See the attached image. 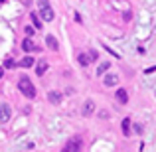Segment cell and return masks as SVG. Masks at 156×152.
Wrapping results in <instances>:
<instances>
[{
  "label": "cell",
  "mask_w": 156,
  "mask_h": 152,
  "mask_svg": "<svg viewBox=\"0 0 156 152\" xmlns=\"http://www.w3.org/2000/svg\"><path fill=\"white\" fill-rule=\"evenodd\" d=\"M109 67H111L109 61H103V63H101L99 67H97V75H105V73L109 71Z\"/></svg>",
  "instance_id": "5bb4252c"
},
{
  "label": "cell",
  "mask_w": 156,
  "mask_h": 152,
  "mask_svg": "<svg viewBox=\"0 0 156 152\" xmlns=\"http://www.w3.org/2000/svg\"><path fill=\"white\" fill-rule=\"evenodd\" d=\"M121 129H122V134L125 136H130V118H125L121 122Z\"/></svg>",
  "instance_id": "7c38bea8"
},
{
  "label": "cell",
  "mask_w": 156,
  "mask_h": 152,
  "mask_svg": "<svg viewBox=\"0 0 156 152\" xmlns=\"http://www.w3.org/2000/svg\"><path fill=\"white\" fill-rule=\"evenodd\" d=\"M2 75H4V69H2V67H0V79H2Z\"/></svg>",
  "instance_id": "44dd1931"
},
{
  "label": "cell",
  "mask_w": 156,
  "mask_h": 152,
  "mask_svg": "<svg viewBox=\"0 0 156 152\" xmlns=\"http://www.w3.org/2000/svg\"><path fill=\"white\" fill-rule=\"evenodd\" d=\"M77 61H79L83 67H87V65L91 63V61H89V57H87V53H79V55H77Z\"/></svg>",
  "instance_id": "9a60e30c"
},
{
  "label": "cell",
  "mask_w": 156,
  "mask_h": 152,
  "mask_svg": "<svg viewBox=\"0 0 156 152\" xmlns=\"http://www.w3.org/2000/svg\"><path fill=\"white\" fill-rule=\"evenodd\" d=\"M154 71H156V65H154V67H148V69H146L144 73H154Z\"/></svg>",
  "instance_id": "ffe728a7"
},
{
  "label": "cell",
  "mask_w": 156,
  "mask_h": 152,
  "mask_svg": "<svg viewBox=\"0 0 156 152\" xmlns=\"http://www.w3.org/2000/svg\"><path fill=\"white\" fill-rule=\"evenodd\" d=\"M95 113V103H93V99H87L83 103V109H81V115L83 117H91V115Z\"/></svg>",
  "instance_id": "5b68a950"
},
{
  "label": "cell",
  "mask_w": 156,
  "mask_h": 152,
  "mask_svg": "<svg viewBox=\"0 0 156 152\" xmlns=\"http://www.w3.org/2000/svg\"><path fill=\"white\" fill-rule=\"evenodd\" d=\"M81 148H83V138L81 136H73V138H69V140L63 144L61 152H81Z\"/></svg>",
  "instance_id": "7a4b0ae2"
},
{
  "label": "cell",
  "mask_w": 156,
  "mask_h": 152,
  "mask_svg": "<svg viewBox=\"0 0 156 152\" xmlns=\"http://www.w3.org/2000/svg\"><path fill=\"white\" fill-rule=\"evenodd\" d=\"M38 6H40V16H42V20L51 22L53 20V10H51L50 2H48V0H38Z\"/></svg>",
  "instance_id": "3957f363"
},
{
  "label": "cell",
  "mask_w": 156,
  "mask_h": 152,
  "mask_svg": "<svg viewBox=\"0 0 156 152\" xmlns=\"http://www.w3.org/2000/svg\"><path fill=\"white\" fill-rule=\"evenodd\" d=\"M20 65H22V67H32V65H34V57H32V55H26L22 61H20Z\"/></svg>",
  "instance_id": "2e32d148"
},
{
  "label": "cell",
  "mask_w": 156,
  "mask_h": 152,
  "mask_svg": "<svg viewBox=\"0 0 156 152\" xmlns=\"http://www.w3.org/2000/svg\"><path fill=\"white\" fill-rule=\"evenodd\" d=\"M103 83L107 85V87H115V85L119 83V75H117V73H107L105 79H103Z\"/></svg>",
  "instance_id": "8992f818"
},
{
  "label": "cell",
  "mask_w": 156,
  "mask_h": 152,
  "mask_svg": "<svg viewBox=\"0 0 156 152\" xmlns=\"http://www.w3.org/2000/svg\"><path fill=\"white\" fill-rule=\"evenodd\" d=\"M30 18H32V24H34V28H36V30H40V28H42V20H40V16L36 14V12H32Z\"/></svg>",
  "instance_id": "4fadbf2b"
},
{
  "label": "cell",
  "mask_w": 156,
  "mask_h": 152,
  "mask_svg": "<svg viewBox=\"0 0 156 152\" xmlns=\"http://www.w3.org/2000/svg\"><path fill=\"white\" fill-rule=\"evenodd\" d=\"M87 57H89V61H97V57H99V53H97L95 50H91L87 53Z\"/></svg>",
  "instance_id": "e0dca14e"
},
{
  "label": "cell",
  "mask_w": 156,
  "mask_h": 152,
  "mask_svg": "<svg viewBox=\"0 0 156 152\" xmlns=\"http://www.w3.org/2000/svg\"><path fill=\"white\" fill-rule=\"evenodd\" d=\"M14 65H16V61H14V59H6V61H4V67H8V69H12Z\"/></svg>",
  "instance_id": "ac0fdd59"
},
{
  "label": "cell",
  "mask_w": 156,
  "mask_h": 152,
  "mask_svg": "<svg viewBox=\"0 0 156 152\" xmlns=\"http://www.w3.org/2000/svg\"><path fill=\"white\" fill-rule=\"evenodd\" d=\"M0 2H4V0H0Z\"/></svg>",
  "instance_id": "7402d4cb"
},
{
  "label": "cell",
  "mask_w": 156,
  "mask_h": 152,
  "mask_svg": "<svg viewBox=\"0 0 156 152\" xmlns=\"http://www.w3.org/2000/svg\"><path fill=\"white\" fill-rule=\"evenodd\" d=\"M18 89L22 91V95H24V97H28V99H34V97H36V87H34V83H32V81L28 79L26 75L20 77V81H18Z\"/></svg>",
  "instance_id": "6da1fadb"
},
{
  "label": "cell",
  "mask_w": 156,
  "mask_h": 152,
  "mask_svg": "<svg viewBox=\"0 0 156 152\" xmlns=\"http://www.w3.org/2000/svg\"><path fill=\"white\" fill-rule=\"evenodd\" d=\"M22 50L28 51V53H30V51H38V46H36V44L28 38V40H24V42H22Z\"/></svg>",
  "instance_id": "ba28073f"
},
{
  "label": "cell",
  "mask_w": 156,
  "mask_h": 152,
  "mask_svg": "<svg viewBox=\"0 0 156 152\" xmlns=\"http://www.w3.org/2000/svg\"><path fill=\"white\" fill-rule=\"evenodd\" d=\"M12 117V109L8 103H0V122H8Z\"/></svg>",
  "instance_id": "277c9868"
},
{
  "label": "cell",
  "mask_w": 156,
  "mask_h": 152,
  "mask_svg": "<svg viewBox=\"0 0 156 152\" xmlns=\"http://www.w3.org/2000/svg\"><path fill=\"white\" fill-rule=\"evenodd\" d=\"M48 99H50L51 105H59L61 103V93L59 91H50L48 93Z\"/></svg>",
  "instance_id": "9c48e42d"
},
{
  "label": "cell",
  "mask_w": 156,
  "mask_h": 152,
  "mask_svg": "<svg viewBox=\"0 0 156 152\" xmlns=\"http://www.w3.org/2000/svg\"><path fill=\"white\" fill-rule=\"evenodd\" d=\"M46 44H48V48H50L51 51H57V50H59V44H57L55 36H51V34L46 36Z\"/></svg>",
  "instance_id": "52a82bcc"
},
{
  "label": "cell",
  "mask_w": 156,
  "mask_h": 152,
  "mask_svg": "<svg viewBox=\"0 0 156 152\" xmlns=\"http://www.w3.org/2000/svg\"><path fill=\"white\" fill-rule=\"evenodd\" d=\"M48 71V63H46V59H42V61H38V67H36V73H38L40 77L44 75V73Z\"/></svg>",
  "instance_id": "8fae6325"
},
{
  "label": "cell",
  "mask_w": 156,
  "mask_h": 152,
  "mask_svg": "<svg viewBox=\"0 0 156 152\" xmlns=\"http://www.w3.org/2000/svg\"><path fill=\"white\" fill-rule=\"evenodd\" d=\"M134 133L140 134V133H142V126H140V125H134Z\"/></svg>",
  "instance_id": "d6986e66"
},
{
  "label": "cell",
  "mask_w": 156,
  "mask_h": 152,
  "mask_svg": "<svg viewBox=\"0 0 156 152\" xmlns=\"http://www.w3.org/2000/svg\"><path fill=\"white\" fill-rule=\"evenodd\" d=\"M115 97H117V101L121 103V105H126V103H129V93H126L125 89H119Z\"/></svg>",
  "instance_id": "30bf717a"
}]
</instances>
